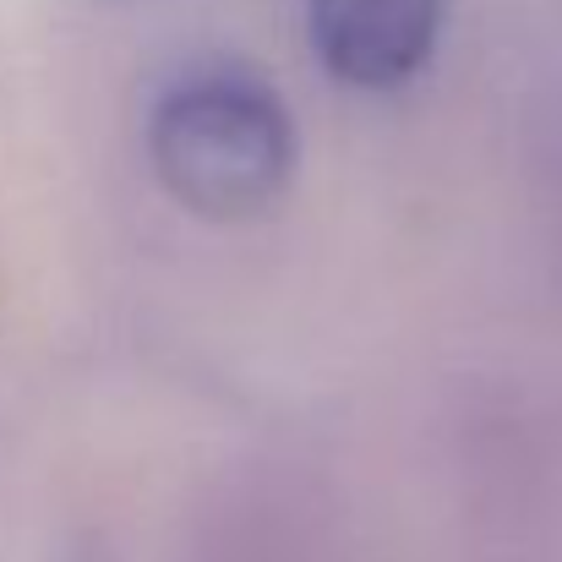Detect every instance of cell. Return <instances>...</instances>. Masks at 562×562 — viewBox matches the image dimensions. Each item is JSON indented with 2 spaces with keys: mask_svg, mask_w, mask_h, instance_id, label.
Listing matches in <instances>:
<instances>
[{
  "mask_svg": "<svg viewBox=\"0 0 562 562\" xmlns=\"http://www.w3.org/2000/svg\"><path fill=\"white\" fill-rule=\"evenodd\" d=\"M148 148L159 181L202 218L262 213L295 176V121L246 66H202L154 104Z\"/></svg>",
  "mask_w": 562,
  "mask_h": 562,
  "instance_id": "obj_1",
  "label": "cell"
},
{
  "mask_svg": "<svg viewBox=\"0 0 562 562\" xmlns=\"http://www.w3.org/2000/svg\"><path fill=\"white\" fill-rule=\"evenodd\" d=\"M442 11L448 0H306V33L328 77L387 93L431 60Z\"/></svg>",
  "mask_w": 562,
  "mask_h": 562,
  "instance_id": "obj_2",
  "label": "cell"
}]
</instances>
